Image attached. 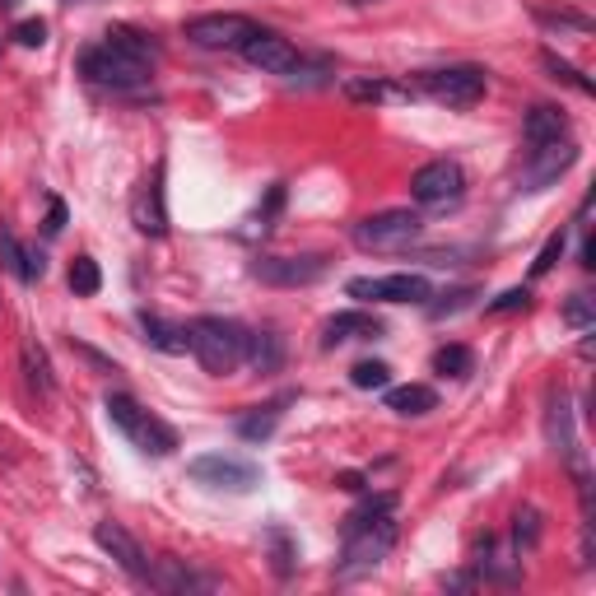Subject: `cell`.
Masks as SVG:
<instances>
[{"label": "cell", "instance_id": "1", "mask_svg": "<svg viewBox=\"0 0 596 596\" xmlns=\"http://www.w3.org/2000/svg\"><path fill=\"white\" fill-rule=\"evenodd\" d=\"M187 336H191V354H196L201 368L215 373V378H229V373H238V368L247 364V340H252V331L238 326L233 317H196V322L187 326Z\"/></svg>", "mask_w": 596, "mask_h": 596}, {"label": "cell", "instance_id": "2", "mask_svg": "<svg viewBox=\"0 0 596 596\" xmlns=\"http://www.w3.org/2000/svg\"><path fill=\"white\" fill-rule=\"evenodd\" d=\"M103 406H108V420L117 424V429H122V434L131 438L140 452H145V457H168V452L177 447V434H173V429H168L163 420H154L149 410H140L136 396L108 392V401H103Z\"/></svg>", "mask_w": 596, "mask_h": 596}, {"label": "cell", "instance_id": "3", "mask_svg": "<svg viewBox=\"0 0 596 596\" xmlns=\"http://www.w3.org/2000/svg\"><path fill=\"white\" fill-rule=\"evenodd\" d=\"M396 545V522L392 513L373 517V522H359V527H345V550H340V578H354V573L378 569L382 559L392 555Z\"/></svg>", "mask_w": 596, "mask_h": 596}, {"label": "cell", "instance_id": "4", "mask_svg": "<svg viewBox=\"0 0 596 596\" xmlns=\"http://www.w3.org/2000/svg\"><path fill=\"white\" fill-rule=\"evenodd\" d=\"M80 70H84V75H89L94 84L112 89V94H131V89L149 84V75H154V66H149V61L117 52L112 42H98V47H89V52L80 56Z\"/></svg>", "mask_w": 596, "mask_h": 596}, {"label": "cell", "instance_id": "5", "mask_svg": "<svg viewBox=\"0 0 596 596\" xmlns=\"http://www.w3.org/2000/svg\"><path fill=\"white\" fill-rule=\"evenodd\" d=\"M424 219L415 210H382V215H368L354 224V247L364 252H406L410 243H420Z\"/></svg>", "mask_w": 596, "mask_h": 596}, {"label": "cell", "instance_id": "6", "mask_svg": "<svg viewBox=\"0 0 596 596\" xmlns=\"http://www.w3.org/2000/svg\"><path fill=\"white\" fill-rule=\"evenodd\" d=\"M415 89L429 94L434 103H447V108H471L480 103L489 89V75L480 66H443V70H420L415 75Z\"/></svg>", "mask_w": 596, "mask_h": 596}, {"label": "cell", "instance_id": "7", "mask_svg": "<svg viewBox=\"0 0 596 596\" xmlns=\"http://www.w3.org/2000/svg\"><path fill=\"white\" fill-rule=\"evenodd\" d=\"M187 475L205 489H224V494H252L261 485V466L243 457H229V452H205L187 466Z\"/></svg>", "mask_w": 596, "mask_h": 596}, {"label": "cell", "instance_id": "8", "mask_svg": "<svg viewBox=\"0 0 596 596\" xmlns=\"http://www.w3.org/2000/svg\"><path fill=\"white\" fill-rule=\"evenodd\" d=\"M257 33L247 14H196L187 19V38L210 52H243V42Z\"/></svg>", "mask_w": 596, "mask_h": 596}, {"label": "cell", "instance_id": "9", "mask_svg": "<svg viewBox=\"0 0 596 596\" xmlns=\"http://www.w3.org/2000/svg\"><path fill=\"white\" fill-rule=\"evenodd\" d=\"M350 298H364V303H429L434 289L424 275H364V280H350Z\"/></svg>", "mask_w": 596, "mask_h": 596}, {"label": "cell", "instance_id": "10", "mask_svg": "<svg viewBox=\"0 0 596 596\" xmlns=\"http://www.w3.org/2000/svg\"><path fill=\"white\" fill-rule=\"evenodd\" d=\"M252 275L271 289H303L326 275V257H317V252H308V257H257Z\"/></svg>", "mask_w": 596, "mask_h": 596}, {"label": "cell", "instance_id": "11", "mask_svg": "<svg viewBox=\"0 0 596 596\" xmlns=\"http://www.w3.org/2000/svg\"><path fill=\"white\" fill-rule=\"evenodd\" d=\"M573 163H578V145H573V140L527 149V163H522V177H517V187H522V191H545L550 182H559V177L569 173Z\"/></svg>", "mask_w": 596, "mask_h": 596}, {"label": "cell", "instance_id": "12", "mask_svg": "<svg viewBox=\"0 0 596 596\" xmlns=\"http://www.w3.org/2000/svg\"><path fill=\"white\" fill-rule=\"evenodd\" d=\"M461 191H466V173H461V163H452V159L424 163V168H415V177H410V196L420 205H447V201H457Z\"/></svg>", "mask_w": 596, "mask_h": 596}, {"label": "cell", "instance_id": "13", "mask_svg": "<svg viewBox=\"0 0 596 596\" xmlns=\"http://www.w3.org/2000/svg\"><path fill=\"white\" fill-rule=\"evenodd\" d=\"M243 56L257 70H266V75H294V70H303L298 47L289 38H280V33H271V28H257V33L243 42Z\"/></svg>", "mask_w": 596, "mask_h": 596}, {"label": "cell", "instance_id": "14", "mask_svg": "<svg viewBox=\"0 0 596 596\" xmlns=\"http://www.w3.org/2000/svg\"><path fill=\"white\" fill-rule=\"evenodd\" d=\"M94 541H98V550H103V555L117 564V569L131 573L136 583H145V573H149L145 550H140V541L122 527V522H98V527H94Z\"/></svg>", "mask_w": 596, "mask_h": 596}, {"label": "cell", "instance_id": "15", "mask_svg": "<svg viewBox=\"0 0 596 596\" xmlns=\"http://www.w3.org/2000/svg\"><path fill=\"white\" fill-rule=\"evenodd\" d=\"M131 224L145 238H163L168 233V210H163V168L149 182H140V191L131 196Z\"/></svg>", "mask_w": 596, "mask_h": 596}, {"label": "cell", "instance_id": "16", "mask_svg": "<svg viewBox=\"0 0 596 596\" xmlns=\"http://www.w3.org/2000/svg\"><path fill=\"white\" fill-rule=\"evenodd\" d=\"M522 140H527V149H541V145H559V140H569V112L550 108V103H536V108L522 117Z\"/></svg>", "mask_w": 596, "mask_h": 596}, {"label": "cell", "instance_id": "17", "mask_svg": "<svg viewBox=\"0 0 596 596\" xmlns=\"http://www.w3.org/2000/svg\"><path fill=\"white\" fill-rule=\"evenodd\" d=\"M145 583L159 587V592H210V587H215V578H201V573H191L182 559L163 555V559H154V564H149Z\"/></svg>", "mask_w": 596, "mask_h": 596}, {"label": "cell", "instance_id": "18", "mask_svg": "<svg viewBox=\"0 0 596 596\" xmlns=\"http://www.w3.org/2000/svg\"><path fill=\"white\" fill-rule=\"evenodd\" d=\"M382 336V322L373 312H336L322 331V345L336 350V345H350V340H378Z\"/></svg>", "mask_w": 596, "mask_h": 596}, {"label": "cell", "instance_id": "19", "mask_svg": "<svg viewBox=\"0 0 596 596\" xmlns=\"http://www.w3.org/2000/svg\"><path fill=\"white\" fill-rule=\"evenodd\" d=\"M140 331H145L149 350H159V354H187L191 350L187 326L168 322V317H159V312H140Z\"/></svg>", "mask_w": 596, "mask_h": 596}, {"label": "cell", "instance_id": "20", "mask_svg": "<svg viewBox=\"0 0 596 596\" xmlns=\"http://www.w3.org/2000/svg\"><path fill=\"white\" fill-rule=\"evenodd\" d=\"M19 368H24V382L33 387L38 396H52L56 392V378H52V359H47V350H42L38 340L28 336L24 345H19Z\"/></svg>", "mask_w": 596, "mask_h": 596}, {"label": "cell", "instance_id": "21", "mask_svg": "<svg viewBox=\"0 0 596 596\" xmlns=\"http://www.w3.org/2000/svg\"><path fill=\"white\" fill-rule=\"evenodd\" d=\"M545 434H550V443H555V452H564V457H573L578 452V443H573V410H569V396L550 392V415H545Z\"/></svg>", "mask_w": 596, "mask_h": 596}, {"label": "cell", "instance_id": "22", "mask_svg": "<svg viewBox=\"0 0 596 596\" xmlns=\"http://www.w3.org/2000/svg\"><path fill=\"white\" fill-rule=\"evenodd\" d=\"M285 401H289V396H280V401H266V406H257L252 415H243V420H238V438H247V443H266V438L280 429Z\"/></svg>", "mask_w": 596, "mask_h": 596}, {"label": "cell", "instance_id": "23", "mask_svg": "<svg viewBox=\"0 0 596 596\" xmlns=\"http://www.w3.org/2000/svg\"><path fill=\"white\" fill-rule=\"evenodd\" d=\"M438 406L434 387H424V382H406V387H392L387 392V410H396V415H429V410Z\"/></svg>", "mask_w": 596, "mask_h": 596}, {"label": "cell", "instance_id": "24", "mask_svg": "<svg viewBox=\"0 0 596 596\" xmlns=\"http://www.w3.org/2000/svg\"><path fill=\"white\" fill-rule=\"evenodd\" d=\"M247 364L261 368V373H275V368L285 364V340L275 336V331H252V340H247Z\"/></svg>", "mask_w": 596, "mask_h": 596}, {"label": "cell", "instance_id": "25", "mask_svg": "<svg viewBox=\"0 0 596 596\" xmlns=\"http://www.w3.org/2000/svg\"><path fill=\"white\" fill-rule=\"evenodd\" d=\"M103 42H112V47L126 52V56H140V61H149V66H154V56H159V42L145 38V33H136V28H108Z\"/></svg>", "mask_w": 596, "mask_h": 596}, {"label": "cell", "instance_id": "26", "mask_svg": "<svg viewBox=\"0 0 596 596\" xmlns=\"http://www.w3.org/2000/svg\"><path fill=\"white\" fill-rule=\"evenodd\" d=\"M541 66L550 70V80L569 84V89H578V94H587V98L596 94V84L587 80L583 70H578V66H569V61H564V56H559V52H550V47H545V52H541Z\"/></svg>", "mask_w": 596, "mask_h": 596}, {"label": "cell", "instance_id": "27", "mask_svg": "<svg viewBox=\"0 0 596 596\" xmlns=\"http://www.w3.org/2000/svg\"><path fill=\"white\" fill-rule=\"evenodd\" d=\"M541 531H545L541 508H517V517H513V545H517V555H522V550H536V545H541Z\"/></svg>", "mask_w": 596, "mask_h": 596}, {"label": "cell", "instance_id": "28", "mask_svg": "<svg viewBox=\"0 0 596 596\" xmlns=\"http://www.w3.org/2000/svg\"><path fill=\"white\" fill-rule=\"evenodd\" d=\"M475 368V354L466 350V345H443V350L434 354V373L438 378H466Z\"/></svg>", "mask_w": 596, "mask_h": 596}, {"label": "cell", "instance_id": "29", "mask_svg": "<svg viewBox=\"0 0 596 596\" xmlns=\"http://www.w3.org/2000/svg\"><path fill=\"white\" fill-rule=\"evenodd\" d=\"M266 545H271V569H275V578H289V573H294V559H298L294 541H289V531H285V527H271V531H266Z\"/></svg>", "mask_w": 596, "mask_h": 596}, {"label": "cell", "instance_id": "30", "mask_svg": "<svg viewBox=\"0 0 596 596\" xmlns=\"http://www.w3.org/2000/svg\"><path fill=\"white\" fill-rule=\"evenodd\" d=\"M70 289L80 298H94L98 289H103V271H98L94 257H75L70 261Z\"/></svg>", "mask_w": 596, "mask_h": 596}, {"label": "cell", "instance_id": "31", "mask_svg": "<svg viewBox=\"0 0 596 596\" xmlns=\"http://www.w3.org/2000/svg\"><path fill=\"white\" fill-rule=\"evenodd\" d=\"M350 382L359 387V392H382V387L392 382V368L382 364V359H364V364L350 368Z\"/></svg>", "mask_w": 596, "mask_h": 596}, {"label": "cell", "instance_id": "32", "mask_svg": "<svg viewBox=\"0 0 596 596\" xmlns=\"http://www.w3.org/2000/svg\"><path fill=\"white\" fill-rule=\"evenodd\" d=\"M564 322H569L573 331H587V326L596 322V298L592 294H569L564 298Z\"/></svg>", "mask_w": 596, "mask_h": 596}, {"label": "cell", "instance_id": "33", "mask_svg": "<svg viewBox=\"0 0 596 596\" xmlns=\"http://www.w3.org/2000/svg\"><path fill=\"white\" fill-rule=\"evenodd\" d=\"M401 89H392V84L382 80H350L345 84V98H354V103H387V98H396Z\"/></svg>", "mask_w": 596, "mask_h": 596}, {"label": "cell", "instance_id": "34", "mask_svg": "<svg viewBox=\"0 0 596 596\" xmlns=\"http://www.w3.org/2000/svg\"><path fill=\"white\" fill-rule=\"evenodd\" d=\"M480 294V289H471V285H461V289H447L438 303H429V317H452V312H461V308H471V298Z\"/></svg>", "mask_w": 596, "mask_h": 596}, {"label": "cell", "instance_id": "35", "mask_svg": "<svg viewBox=\"0 0 596 596\" xmlns=\"http://www.w3.org/2000/svg\"><path fill=\"white\" fill-rule=\"evenodd\" d=\"M382 513H396V494H378V499H364L359 508H354L350 517H345V527H359V522H373V517Z\"/></svg>", "mask_w": 596, "mask_h": 596}, {"label": "cell", "instance_id": "36", "mask_svg": "<svg viewBox=\"0 0 596 596\" xmlns=\"http://www.w3.org/2000/svg\"><path fill=\"white\" fill-rule=\"evenodd\" d=\"M564 243H569V238H564V229H559L555 238H550V243H545L541 252H536V261H531V280H541V275L555 271V261L564 257Z\"/></svg>", "mask_w": 596, "mask_h": 596}, {"label": "cell", "instance_id": "37", "mask_svg": "<svg viewBox=\"0 0 596 596\" xmlns=\"http://www.w3.org/2000/svg\"><path fill=\"white\" fill-rule=\"evenodd\" d=\"M531 308V289H508V294L489 298L485 312H494V317H508V312H527Z\"/></svg>", "mask_w": 596, "mask_h": 596}, {"label": "cell", "instance_id": "38", "mask_svg": "<svg viewBox=\"0 0 596 596\" xmlns=\"http://www.w3.org/2000/svg\"><path fill=\"white\" fill-rule=\"evenodd\" d=\"M0 266H5L14 280H24V243H19L14 233H0Z\"/></svg>", "mask_w": 596, "mask_h": 596}, {"label": "cell", "instance_id": "39", "mask_svg": "<svg viewBox=\"0 0 596 596\" xmlns=\"http://www.w3.org/2000/svg\"><path fill=\"white\" fill-rule=\"evenodd\" d=\"M14 42H19V47H42V42H47V24H42V19H19V24H14Z\"/></svg>", "mask_w": 596, "mask_h": 596}, {"label": "cell", "instance_id": "40", "mask_svg": "<svg viewBox=\"0 0 596 596\" xmlns=\"http://www.w3.org/2000/svg\"><path fill=\"white\" fill-rule=\"evenodd\" d=\"M66 219H70V210H66V201H47V219H42V233H47V238H56V233L66 229Z\"/></svg>", "mask_w": 596, "mask_h": 596}, {"label": "cell", "instance_id": "41", "mask_svg": "<svg viewBox=\"0 0 596 596\" xmlns=\"http://www.w3.org/2000/svg\"><path fill=\"white\" fill-rule=\"evenodd\" d=\"M42 271H47V257H42L38 247H24V285H38Z\"/></svg>", "mask_w": 596, "mask_h": 596}, {"label": "cell", "instance_id": "42", "mask_svg": "<svg viewBox=\"0 0 596 596\" xmlns=\"http://www.w3.org/2000/svg\"><path fill=\"white\" fill-rule=\"evenodd\" d=\"M541 24H550V28H578V33H587V28H592V19H583V14H541Z\"/></svg>", "mask_w": 596, "mask_h": 596}, {"label": "cell", "instance_id": "43", "mask_svg": "<svg viewBox=\"0 0 596 596\" xmlns=\"http://www.w3.org/2000/svg\"><path fill=\"white\" fill-rule=\"evenodd\" d=\"M75 354H80V359H89L94 368H103V373H117V364H112V359H103L98 350H89V345H75Z\"/></svg>", "mask_w": 596, "mask_h": 596}, {"label": "cell", "instance_id": "44", "mask_svg": "<svg viewBox=\"0 0 596 596\" xmlns=\"http://www.w3.org/2000/svg\"><path fill=\"white\" fill-rule=\"evenodd\" d=\"M336 485H340V489H350V494H359V489H364L368 480H364L359 471H340V475H336Z\"/></svg>", "mask_w": 596, "mask_h": 596}, {"label": "cell", "instance_id": "45", "mask_svg": "<svg viewBox=\"0 0 596 596\" xmlns=\"http://www.w3.org/2000/svg\"><path fill=\"white\" fill-rule=\"evenodd\" d=\"M583 271H596V243H592V233H583Z\"/></svg>", "mask_w": 596, "mask_h": 596}, {"label": "cell", "instance_id": "46", "mask_svg": "<svg viewBox=\"0 0 596 596\" xmlns=\"http://www.w3.org/2000/svg\"><path fill=\"white\" fill-rule=\"evenodd\" d=\"M14 5H19V0H0V10H14Z\"/></svg>", "mask_w": 596, "mask_h": 596}, {"label": "cell", "instance_id": "47", "mask_svg": "<svg viewBox=\"0 0 596 596\" xmlns=\"http://www.w3.org/2000/svg\"><path fill=\"white\" fill-rule=\"evenodd\" d=\"M350 5H373V0H350Z\"/></svg>", "mask_w": 596, "mask_h": 596}]
</instances>
